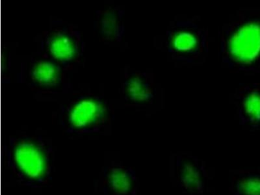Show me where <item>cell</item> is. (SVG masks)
I'll return each mask as SVG.
<instances>
[{"label":"cell","mask_w":260,"mask_h":195,"mask_svg":"<svg viewBox=\"0 0 260 195\" xmlns=\"http://www.w3.org/2000/svg\"><path fill=\"white\" fill-rule=\"evenodd\" d=\"M7 166L23 185L41 187L52 178L54 154L47 139L37 135L11 136L6 145Z\"/></svg>","instance_id":"cell-2"},{"label":"cell","mask_w":260,"mask_h":195,"mask_svg":"<svg viewBox=\"0 0 260 195\" xmlns=\"http://www.w3.org/2000/svg\"><path fill=\"white\" fill-rule=\"evenodd\" d=\"M39 39L43 55L64 68L77 64L83 57L85 45L82 34L73 25H53Z\"/></svg>","instance_id":"cell-5"},{"label":"cell","mask_w":260,"mask_h":195,"mask_svg":"<svg viewBox=\"0 0 260 195\" xmlns=\"http://www.w3.org/2000/svg\"><path fill=\"white\" fill-rule=\"evenodd\" d=\"M236 112L241 124H260V89L256 85H241L233 95Z\"/></svg>","instance_id":"cell-9"},{"label":"cell","mask_w":260,"mask_h":195,"mask_svg":"<svg viewBox=\"0 0 260 195\" xmlns=\"http://www.w3.org/2000/svg\"><path fill=\"white\" fill-rule=\"evenodd\" d=\"M110 117L108 102L96 95L85 94L74 97L62 106L59 122L69 133L83 135L101 132Z\"/></svg>","instance_id":"cell-4"},{"label":"cell","mask_w":260,"mask_h":195,"mask_svg":"<svg viewBox=\"0 0 260 195\" xmlns=\"http://www.w3.org/2000/svg\"><path fill=\"white\" fill-rule=\"evenodd\" d=\"M236 195H260V173L241 176L236 185Z\"/></svg>","instance_id":"cell-12"},{"label":"cell","mask_w":260,"mask_h":195,"mask_svg":"<svg viewBox=\"0 0 260 195\" xmlns=\"http://www.w3.org/2000/svg\"><path fill=\"white\" fill-rule=\"evenodd\" d=\"M162 44L174 62L203 64L209 52L208 29L197 18H178L169 24Z\"/></svg>","instance_id":"cell-3"},{"label":"cell","mask_w":260,"mask_h":195,"mask_svg":"<svg viewBox=\"0 0 260 195\" xmlns=\"http://www.w3.org/2000/svg\"><path fill=\"white\" fill-rule=\"evenodd\" d=\"M124 11L119 7H109L96 13L95 28L105 41L120 42L125 35Z\"/></svg>","instance_id":"cell-10"},{"label":"cell","mask_w":260,"mask_h":195,"mask_svg":"<svg viewBox=\"0 0 260 195\" xmlns=\"http://www.w3.org/2000/svg\"><path fill=\"white\" fill-rule=\"evenodd\" d=\"M136 182L133 171L123 165L113 164L102 171L99 184L106 195H132Z\"/></svg>","instance_id":"cell-8"},{"label":"cell","mask_w":260,"mask_h":195,"mask_svg":"<svg viewBox=\"0 0 260 195\" xmlns=\"http://www.w3.org/2000/svg\"><path fill=\"white\" fill-rule=\"evenodd\" d=\"M67 69L50 58L42 55L23 65L22 75L27 82L42 90H53L65 81Z\"/></svg>","instance_id":"cell-7"},{"label":"cell","mask_w":260,"mask_h":195,"mask_svg":"<svg viewBox=\"0 0 260 195\" xmlns=\"http://www.w3.org/2000/svg\"><path fill=\"white\" fill-rule=\"evenodd\" d=\"M222 64L236 73H248L260 65V18L240 9L232 14L220 32Z\"/></svg>","instance_id":"cell-1"},{"label":"cell","mask_w":260,"mask_h":195,"mask_svg":"<svg viewBox=\"0 0 260 195\" xmlns=\"http://www.w3.org/2000/svg\"><path fill=\"white\" fill-rule=\"evenodd\" d=\"M121 92L125 101L135 106H154L162 97V90L152 73L133 69L125 71Z\"/></svg>","instance_id":"cell-6"},{"label":"cell","mask_w":260,"mask_h":195,"mask_svg":"<svg viewBox=\"0 0 260 195\" xmlns=\"http://www.w3.org/2000/svg\"><path fill=\"white\" fill-rule=\"evenodd\" d=\"M180 171L181 184L186 191L194 194H199L203 191V183L201 173L193 164L185 162Z\"/></svg>","instance_id":"cell-11"}]
</instances>
